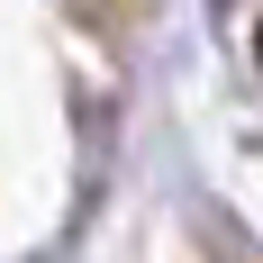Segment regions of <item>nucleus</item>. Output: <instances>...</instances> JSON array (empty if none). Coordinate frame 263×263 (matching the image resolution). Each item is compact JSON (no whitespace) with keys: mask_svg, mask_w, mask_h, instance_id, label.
<instances>
[{"mask_svg":"<svg viewBox=\"0 0 263 263\" xmlns=\"http://www.w3.org/2000/svg\"><path fill=\"white\" fill-rule=\"evenodd\" d=\"M254 64H263V27H254Z\"/></svg>","mask_w":263,"mask_h":263,"instance_id":"f257e3e1","label":"nucleus"}]
</instances>
